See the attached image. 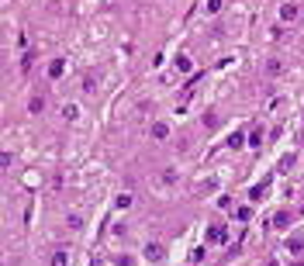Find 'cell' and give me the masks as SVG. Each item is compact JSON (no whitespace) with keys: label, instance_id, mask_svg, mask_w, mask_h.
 <instances>
[{"label":"cell","instance_id":"cell-3","mask_svg":"<svg viewBox=\"0 0 304 266\" xmlns=\"http://www.w3.org/2000/svg\"><path fill=\"white\" fill-rule=\"evenodd\" d=\"M52 266H66V253H56V256H52Z\"/></svg>","mask_w":304,"mask_h":266},{"label":"cell","instance_id":"cell-4","mask_svg":"<svg viewBox=\"0 0 304 266\" xmlns=\"http://www.w3.org/2000/svg\"><path fill=\"white\" fill-rule=\"evenodd\" d=\"M93 266H97V263H93Z\"/></svg>","mask_w":304,"mask_h":266},{"label":"cell","instance_id":"cell-2","mask_svg":"<svg viewBox=\"0 0 304 266\" xmlns=\"http://www.w3.org/2000/svg\"><path fill=\"white\" fill-rule=\"evenodd\" d=\"M146 256H149V260H159V256H162V246H149Z\"/></svg>","mask_w":304,"mask_h":266},{"label":"cell","instance_id":"cell-1","mask_svg":"<svg viewBox=\"0 0 304 266\" xmlns=\"http://www.w3.org/2000/svg\"><path fill=\"white\" fill-rule=\"evenodd\" d=\"M208 242L222 246V242H225V225H211V228H208Z\"/></svg>","mask_w":304,"mask_h":266}]
</instances>
